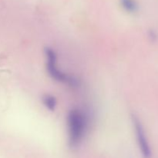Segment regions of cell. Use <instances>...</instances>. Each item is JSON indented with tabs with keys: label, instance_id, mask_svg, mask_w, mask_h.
Segmentation results:
<instances>
[{
	"label": "cell",
	"instance_id": "cell-1",
	"mask_svg": "<svg viewBox=\"0 0 158 158\" xmlns=\"http://www.w3.org/2000/svg\"><path fill=\"white\" fill-rule=\"evenodd\" d=\"M66 122L68 144L71 148H78L87 134L90 123L89 114L86 110L73 107L68 112Z\"/></svg>",
	"mask_w": 158,
	"mask_h": 158
},
{
	"label": "cell",
	"instance_id": "cell-2",
	"mask_svg": "<svg viewBox=\"0 0 158 158\" xmlns=\"http://www.w3.org/2000/svg\"><path fill=\"white\" fill-rule=\"evenodd\" d=\"M44 54L46 58V71L52 80L71 88L80 87L81 81L78 77L67 73L59 68L56 52L52 48H45Z\"/></svg>",
	"mask_w": 158,
	"mask_h": 158
},
{
	"label": "cell",
	"instance_id": "cell-3",
	"mask_svg": "<svg viewBox=\"0 0 158 158\" xmlns=\"http://www.w3.org/2000/svg\"><path fill=\"white\" fill-rule=\"evenodd\" d=\"M132 124L135 132L137 145L142 156L144 158H151L152 156V151L144 127L140 119L135 115L132 116Z\"/></svg>",
	"mask_w": 158,
	"mask_h": 158
},
{
	"label": "cell",
	"instance_id": "cell-4",
	"mask_svg": "<svg viewBox=\"0 0 158 158\" xmlns=\"http://www.w3.org/2000/svg\"><path fill=\"white\" fill-rule=\"evenodd\" d=\"M42 102L47 110L54 111L57 106V100L54 96L51 94H45L42 97Z\"/></svg>",
	"mask_w": 158,
	"mask_h": 158
},
{
	"label": "cell",
	"instance_id": "cell-5",
	"mask_svg": "<svg viewBox=\"0 0 158 158\" xmlns=\"http://www.w3.org/2000/svg\"><path fill=\"white\" fill-rule=\"evenodd\" d=\"M120 6L126 12L134 13L138 10V4L136 0H120Z\"/></svg>",
	"mask_w": 158,
	"mask_h": 158
},
{
	"label": "cell",
	"instance_id": "cell-6",
	"mask_svg": "<svg viewBox=\"0 0 158 158\" xmlns=\"http://www.w3.org/2000/svg\"><path fill=\"white\" fill-rule=\"evenodd\" d=\"M150 37L151 38H153L154 40H156V38H157V35H156L155 32H154V31H151V32H150Z\"/></svg>",
	"mask_w": 158,
	"mask_h": 158
}]
</instances>
